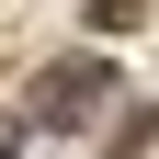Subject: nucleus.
I'll use <instances>...</instances> for the list:
<instances>
[{
    "label": "nucleus",
    "instance_id": "nucleus-1",
    "mask_svg": "<svg viewBox=\"0 0 159 159\" xmlns=\"http://www.w3.org/2000/svg\"><path fill=\"white\" fill-rule=\"evenodd\" d=\"M91 102H114V57H57L34 80V114L23 125H91Z\"/></svg>",
    "mask_w": 159,
    "mask_h": 159
},
{
    "label": "nucleus",
    "instance_id": "nucleus-2",
    "mask_svg": "<svg viewBox=\"0 0 159 159\" xmlns=\"http://www.w3.org/2000/svg\"><path fill=\"white\" fill-rule=\"evenodd\" d=\"M91 23H102V34H125V23H148V0H91Z\"/></svg>",
    "mask_w": 159,
    "mask_h": 159
},
{
    "label": "nucleus",
    "instance_id": "nucleus-3",
    "mask_svg": "<svg viewBox=\"0 0 159 159\" xmlns=\"http://www.w3.org/2000/svg\"><path fill=\"white\" fill-rule=\"evenodd\" d=\"M11 148H23V114H0V159H11Z\"/></svg>",
    "mask_w": 159,
    "mask_h": 159
}]
</instances>
